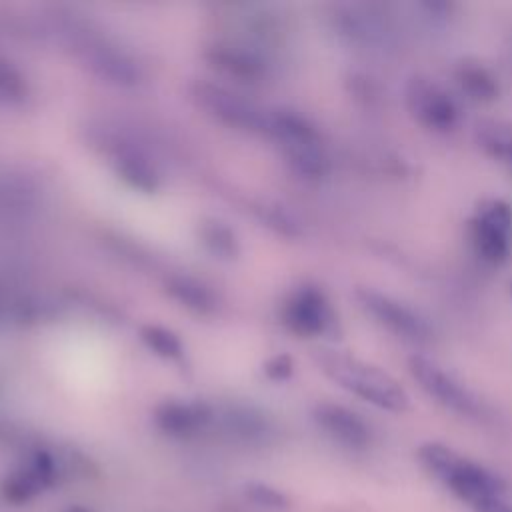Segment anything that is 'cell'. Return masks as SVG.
<instances>
[{
  "mask_svg": "<svg viewBox=\"0 0 512 512\" xmlns=\"http://www.w3.org/2000/svg\"><path fill=\"white\" fill-rule=\"evenodd\" d=\"M416 458L432 478L442 482L466 506L486 496H504L506 484L496 472L442 442H424Z\"/></svg>",
  "mask_w": 512,
  "mask_h": 512,
  "instance_id": "1",
  "label": "cell"
},
{
  "mask_svg": "<svg viewBox=\"0 0 512 512\" xmlns=\"http://www.w3.org/2000/svg\"><path fill=\"white\" fill-rule=\"evenodd\" d=\"M322 370L342 388L386 412H406L410 396L404 386L386 370L342 352H322Z\"/></svg>",
  "mask_w": 512,
  "mask_h": 512,
  "instance_id": "2",
  "label": "cell"
},
{
  "mask_svg": "<svg viewBox=\"0 0 512 512\" xmlns=\"http://www.w3.org/2000/svg\"><path fill=\"white\" fill-rule=\"evenodd\" d=\"M468 236L482 262H506L512 244V206L500 198L482 200L468 220Z\"/></svg>",
  "mask_w": 512,
  "mask_h": 512,
  "instance_id": "3",
  "label": "cell"
},
{
  "mask_svg": "<svg viewBox=\"0 0 512 512\" xmlns=\"http://www.w3.org/2000/svg\"><path fill=\"white\" fill-rule=\"evenodd\" d=\"M404 100L410 116L430 132L448 134L460 122L458 100L430 76L416 74L408 78Z\"/></svg>",
  "mask_w": 512,
  "mask_h": 512,
  "instance_id": "4",
  "label": "cell"
},
{
  "mask_svg": "<svg viewBox=\"0 0 512 512\" xmlns=\"http://www.w3.org/2000/svg\"><path fill=\"white\" fill-rule=\"evenodd\" d=\"M408 370L412 378L418 382V386L446 410L462 418L474 420H480L484 416V406L478 400V396L472 394L438 362L420 354H412L408 358Z\"/></svg>",
  "mask_w": 512,
  "mask_h": 512,
  "instance_id": "5",
  "label": "cell"
},
{
  "mask_svg": "<svg viewBox=\"0 0 512 512\" xmlns=\"http://www.w3.org/2000/svg\"><path fill=\"white\" fill-rule=\"evenodd\" d=\"M58 456L50 450H32L0 482V498L10 506H24L62 482Z\"/></svg>",
  "mask_w": 512,
  "mask_h": 512,
  "instance_id": "6",
  "label": "cell"
},
{
  "mask_svg": "<svg viewBox=\"0 0 512 512\" xmlns=\"http://www.w3.org/2000/svg\"><path fill=\"white\" fill-rule=\"evenodd\" d=\"M356 300L376 324H380L394 336L414 344H422L432 338V328L426 318L404 302L374 288H358Z\"/></svg>",
  "mask_w": 512,
  "mask_h": 512,
  "instance_id": "7",
  "label": "cell"
},
{
  "mask_svg": "<svg viewBox=\"0 0 512 512\" xmlns=\"http://www.w3.org/2000/svg\"><path fill=\"white\" fill-rule=\"evenodd\" d=\"M284 320L296 334L320 336L334 326V312L320 288L302 286L286 302Z\"/></svg>",
  "mask_w": 512,
  "mask_h": 512,
  "instance_id": "8",
  "label": "cell"
},
{
  "mask_svg": "<svg viewBox=\"0 0 512 512\" xmlns=\"http://www.w3.org/2000/svg\"><path fill=\"white\" fill-rule=\"evenodd\" d=\"M312 418L328 438L344 448L364 450L372 442V430L368 422L346 406L334 402L316 404L312 410Z\"/></svg>",
  "mask_w": 512,
  "mask_h": 512,
  "instance_id": "9",
  "label": "cell"
},
{
  "mask_svg": "<svg viewBox=\"0 0 512 512\" xmlns=\"http://www.w3.org/2000/svg\"><path fill=\"white\" fill-rule=\"evenodd\" d=\"M210 418H212V412L204 404L178 402V400L164 402L154 412L156 426L164 434L178 436V438L196 434L210 422Z\"/></svg>",
  "mask_w": 512,
  "mask_h": 512,
  "instance_id": "10",
  "label": "cell"
},
{
  "mask_svg": "<svg viewBox=\"0 0 512 512\" xmlns=\"http://www.w3.org/2000/svg\"><path fill=\"white\" fill-rule=\"evenodd\" d=\"M454 82L464 98L476 104H490L498 98V80L488 66L464 58L454 66Z\"/></svg>",
  "mask_w": 512,
  "mask_h": 512,
  "instance_id": "11",
  "label": "cell"
},
{
  "mask_svg": "<svg viewBox=\"0 0 512 512\" xmlns=\"http://www.w3.org/2000/svg\"><path fill=\"white\" fill-rule=\"evenodd\" d=\"M478 146L492 158L508 162L512 156V124L504 120H478L474 126Z\"/></svg>",
  "mask_w": 512,
  "mask_h": 512,
  "instance_id": "12",
  "label": "cell"
},
{
  "mask_svg": "<svg viewBox=\"0 0 512 512\" xmlns=\"http://www.w3.org/2000/svg\"><path fill=\"white\" fill-rule=\"evenodd\" d=\"M242 494L244 498L264 510H286L290 508V498L286 492H282L280 488L262 482V480H250L242 484Z\"/></svg>",
  "mask_w": 512,
  "mask_h": 512,
  "instance_id": "13",
  "label": "cell"
},
{
  "mask_svg": "<svg viewBox=\"0 0 512 512\" xmlns=\"http://www.w3.org/2000/svg\"><path fill=\"white\" fill-rule=\"evenodd\" d=\"M472 512H512V504L504 500V496H486L468 506Z\"/></svg>",
  "mask_w": 512,
  "mask_h": 512,
  "instance_id": "14",
  "label": "cell"
},
{
  "mask_svg": "<svg viewBox=\"0 0 512 512\" xmlns=\"http://www.w3.org/2000/svg\"><path fill=\"white\" fill-rule=\"evenodd\" d=\"M62 512H94V510L88 508V506H82V504H74V506H68V508L62 510Z\"/></svg>",
  "mask_w": 512,
  "mask_h": 512,
  "instance_id": "15",
  "label": "cell"
},
{
  "mask_svg": "<svg viewBox=\"0 0 512 512\" xmlns=\"http://www.w3.org/2000/svg\"><path fill=\"white\" fill-rule=\"evenodd\" d=\"M508 290H510V296H512V280L508 282Z\"/></svg>",
  "mask_w": 512,
  "mask_h": 512,
  "instance_id": "16",
  "label": "cell"
},
{
  "mask_svg": "<svg viewBox=\"0 0 512 512\" xmlns=\"http://www.w3.org/2000/svg\"><path fill=\"white\" fill-rule=\"evenodd\" d=\"M508 164H510V168H512V156H510V160H508Z\"/></svg>",
  "mask_w": 512,
  "mask_h": 512,
  "instance_id": "17",
  "label": "cell"
}]
</instances>
